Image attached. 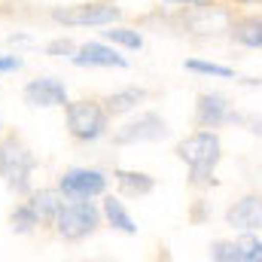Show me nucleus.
Returning <instances> with one entry per match:
<instances>
[{
  "label": "nucleus",
  "mask_w": 262,
  "mask_h": 262,
  "mask_svg": "<svg viewBox=\"0 0 262 262\" xmlns=\"http://www.w3.org/2000/svg\"><path fill=\"white\" fill-rule=\"evenodd\" d=\"M177 156L189 168V183L192 186H207V183H213V171L223 159V143L210 128H204L189 134L186 140H180Z\"/></svg>",
  "instance_id": "f257e3e1"
},
{
  "label": "nucleus",
  "mask_w": 262,
  "mask_h": 262,
  "mask_svg": "<svg viewBox=\"0 0 262 262\" xmlns=\"http://www.w3.org/2000/svg\"><path fill=\"white\" fill-rule=\"evenodd\" d=\"M34 168H37V156L18 137H3L0 140V177L12 192H18V195L31 192Z\"/></svg>",
  "instance_id": "f03ea898"
},
{
  "label": "nucleus",
  "mask_w": 262,
  "mask_h": 262,
  "mask_svg": "<svg viewBox=\"0 0 262 262\" xmlns=\"http://www.w3.org/2000/svg\"><path fill=\"white\" fill-rule=\"evenodd\" d=\"M119 18H122V9L110 3H73V6L52 9V21L64 28H107Z\"/></svg>",
  "instance_id": "7ed1b4c3"
},
{
  "label": "nucleus",
  "mask_w": 262,
  "mask_h": 262,
  "mask_svg": "<svg viewBox=\"0 0 262 262\" xmlns=\"http://www.w3.org/2000/svg\"><path fill=\"white\" fill-rule=\"evenodd\" d=\"M98 226H101V210L89 198H79L73 204H64L61 213H58V220H55V232L61 238H67V241H82Z\"/></svg>",
  "instance_id": "20e7f679"
},
{
  "label": "nucleus",
  "mask_w": 262,
  "mask_h": 262,
  "mask_svg": "<svg viewBox=\"0 0 262 262\" xmlns=\"http://www.w3.org/2000/svg\"><path fill=\"white\" fill-rule=\"evenodd\" d=\"M67 131L76 140H98L107 134V110L95 101H67Z\"/></svg>",
  "instance_id": "39448f33"
},
{
  "label": "nucleus",
  "mask_w": 262,
  "mask_h": 262,
  "mask_svg": "<svg viewBox=\"0 0 262 262\" xmlns=\"http://www.w3.org/2000/svg\"><path fill=\"white\" fill-rule=\"evenodd\" d=\"M168 122L159 116V113H143L137 116L134 122L122 125V128L113 134V143L116 146H131V143H156V140H165L168 137Z\"/></svg>",
  "instance_id": "423d86ee"
},
{
  "label": "nucleus",
  "mask_w": 262,
  "mask_h": 262,
  "mask_svg": "<svg viewBox=\"0 0 262 262\" xmlns=\"http://www.w3.org/2000/svg\"><path fill=\"white\" fill-rule=\"evenodd\" d=\"M58 189L64 192V198H73V201L95 198L107 189V177L101 171H95V168H70V171L61 174Z\"/></svg>",
  "instance_id": "0eeeda50"
},
{
  "label": "nucleus",
  "mask_w": 262,
  "mask_h": 262,
  "mask_svg": "<svg viewBox=\"0 0 262 262\" xmlns=\"http://www.w3.org/2000/svg\"><path fill=\"white\" fill-rule=\"evenodd\" d=\"M195 119L201 128H220L226 122H235L238 113H232V104L220 92H201L195 101Z\"/></svg>",
  "instance_id": "6e6552de"
},
{
  "label": "nucleus",
  "mask_w": 262,
  "mask_h": 262,
  "mask_svg": "<svg viewBox=\"0 0 262 262\" xmlns=\"http://www.w3.org/2000/svg\"><path fill=\"white\" fill-rule=\"evenodd\" d=\"M25 104L28 107H67V89L61 79L43 76L31 79L25 85Z\"/></svg>",
  "instance_id": "1a4fd4ad"
},
{
  "label": "nucleus",
  "mask_w": 262,
  "mask_h": 262,
  "mask_svg": "<svg viewBox=\"0 0 262 262\" xmlns=\"http://www.w3.org/2000/svg\"><path fill=\"white\" fill-rule=\"evenodd\" d=\"M226 223L241 232L262 229V195H244L226 210Z\"/></svg>",
  "instance_id": "9d476101"
},
{
  "label": "nucleus",
  "mask_w": 262,
  "mask_h": 262,
  "mask_svg": "<svg viewBox=\"0 0 262 262\" xmlns=\"http://www.w3.org/2000/svg\"><path fill=\"white\" fill-rule=\"evenodd\" d=\"M70 61L76 67H128L125 55H119L113 46H104V43H82Z\"/></svg>",
  "instance_id": "9b49d317"
},
{
  "label": "nucleus",
  "mask_w": 262,
  "mask_h": 262,
  "mask_svg": "<svg viewBox=\"0 0 262 262\" xmlns=\"http://www.w3.org/2000/svg\"><path fill=\"white\" fill-rule=\"evenodd\" d=\"M186 28H189L192 34H201V37H207V34H223V31H232V15H229L226 9H210V6L204 3V6H195V12L186 18Z\"/></svg>",
  "instance_id": "f8f14e48"
},
{
  "label": "nucleus",
  "mask_w": 262,
  "mask_h": 262,
  "mask_svg": "<svg viewBox=\"0 0 262 262\" xmlns=\"http://www.w3.org/2000/svg\"><path fill=\"white\" fill-rule=\"evenodd\" d=\"M31 210L37 213V223H46V226H55L61 207H64V192L61 189H40L31 195Z\"/></svg>",
  "instance_id": "ddd939ff"
},
{
  "label": "nucleus",
  "mask_w": 262,
  "mask_h": 262,
  "mask_svg": "<svg viewBox=\"0 0 262 262\" xmlns=\"http://www.w3.org/2000/svg\"><path fill=\"white\" fill-rule=\"evenodd\" d=\"M143 101H146L143 89H122V92H113L104 98V110H107V116H125Z\"/></svg>",
  "instance_id": "4468645a"
},
{
  "label": "nucleus",
  "mask_w": 262,
  "mask_h": 262,
  "mask_svg": "<svg viewBox=\"0 0 262 262\" xmlns=\"http://www.w3.org/2000/svg\"><path fill=\"white\" fill-rule=\"evenodd\" d=\"M113 177H116V183H119V189L125 195H149L152 186H156V180L149 174H143V171H125V168H119Z\"/></svg>",
  "instance_id": "2eb2a0df"
},
{
  "label": "nucleus",
  "mask_w": 262,
  "mask_h": 262,
  "mask_svg": "<svg viewBox=\"0 0 262 262\" xmlns=\"http://www.w3.org/2000/svg\"><path fill=\"white\" fill-rule=\"evenodd\" d=\"M232 37H235V43H241L247 49H262V18L259 15L241 18L238 25H232Z\"/></svg>",
  "instance_id": "dca6fc26"
},
{
  "label": "nucleus",
  "mask_w": 262,
  "mask_h": 262,
  "mask_svg": "<svg viewBox=\"0 0 262 262\" xmlns=\"http://www.w3.org/2000/svg\"><path fill=\"white\" fill-rule=\"evenodd\" d=\"M104 216H107V223L116 229V232H122V235H134L137 232V226H134V220H131V213L122 207V201L119 198H107L104 201Z\"/></svg>",
  "instance_id": "f3484780"
},
{
  "label": "nucleus",
  "mask_w": 262,
  "mask_h": 262,
  "mask_svg": "<svg viewBox=\"0 0 262 262\" xmlns=\"http://www.w3.org/2000/svg\"><path fill=\"white\" fill-rule=\"evenodd\" d=\"M107 28H110V31H104V40L107 43L122 46V49H140L143 46V37L137 31H131V28H113V25H107Z\"/></svg>",
  "instance_id": "a211bd4d"
},
{
  "label": "nucleus",
  "mask_w": 262,
  "mask_h": 262,
  "mask_svg": "<svg viewBox=\"0 0 262 262\" xmlns=\"http://www.w3.org/2000/svg\"><path fill=\"white\" fill-rule=\"evenodd\" d=\"M186 70L192 73H204V76H220V79H235V70L226 64H213V61H201V58H189L186 61Z\"/></svg>",
  "instance_id": "6ab92c4d"
},
{
  "label": "nucleus",
  "mask_w": 262,
  "mask_h": 262,
  "mask_svg": "<svg viewBox=\"0 0 262 262\" xmlns=\"http://www.w3.org/2000/svg\"><path fill=\"white\" fill-rule=\"evenodd\" d=\"M9 223H12V232L25 235V232H31V229L37 226V213L31 210V204H18V207L9 213Z\"/></svg>",
  "instance_id": "aec40b11"
},
{
  "label": "nucleus",
  "mask_w": 262,
  "mask_h": 262,
  "mask_svg": "<svg viewBox=\"0 0 262 262\" xmlns=\"http://www.w3.org/2000/svg\"><path fill=\"white\" fill-rule=\"evenodd\" d=\"M238 253H241V262H262V241L253 235L238 238Z\"/></svg>",
  "instance_id": "412c9836"
},
{
  "label": "nucleus",
  "mask_w": 262,
  "mask_h": 262,
  "mask_svg": "<svg viewBox=\"0 0 262 262\" xmlns=\"http://www.w3.org/2000/svg\"><path fill=\"white\" fill-rule=\"evenodd\" d=\"M210 259H216V262H241L238 241H216V244L210 247Z\"/></svg>",
  "instance_id": "4be33fe9"
},
{
  "label": "nucleus",
  "mask_w": 262,
  "mask_h": 262,
  "mask_svg": "<svg viewBox=\"0 0 262 262\" xmlns=\"http://www.w3.org/2000/svg\"><path fill=\"white\" fill-rule=\"evenodd\" d=\"M73 52H76V43L70 37H58L46 46V55H52V58H70Z\"/></svg>",
  "instance_id": "5701e85b"
},
{
  "label": "nucleus",
  "mask_w": 262,
  "mask_h": 262,
  "mask_svg": "<svg viewBox=\"0 0 262 262\" xmlns=\"http://www.w3.org/2000/svg\"><path fill=\"white\" fill-rule=\"evenodd\" d=\"M21 67V58H15V55H0V73H12V70H18Z\"/></svg>",
  "instance_id": "b1692460"
},
{
  "label": "nucleus",
  "mask_w": 262,
  "mask_h": 262,
  "mask_svg": "<svg viewBox=\"0 0 262 262\" xmlns=\"http://www.w3.org/2000/svg\"><path fill=\"white\" fill-rule=\"evenodd\" d=\"M168 3H186V6H204L210 0H168Z\"/></svg>",
  "instance_id": "393cba45"
},
{
  "label": "nucleus",
  "mask_w": 262,
  "mask_h": 262,
  "mask_svg": "<svg viewBox=\"0 0 262 262\" xmlns=\"http://www.w3.org/2000/svg\"><path fill=\"white\" fill-rule=\"evenodd\" d=\"M238 3H253V0H238Z\"/></svg>",
  "instance_id": "a878e982"
}]
</instances>
